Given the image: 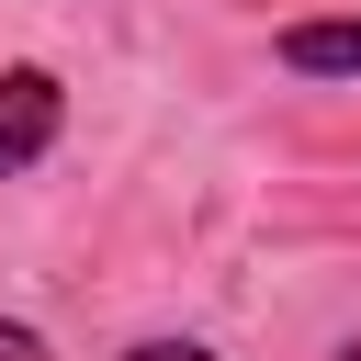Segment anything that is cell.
<instances>
[{"label": "cell", "instance_id": "5", "mask_svg": "<svg viewBox=\"0 0 361 361\" xmlns=\"http://www.w3.org/2000/svg\"><path fill=\"white\" fill-rule=\"evenodd\" d=\"M338 361H361V338H338Z\"/></svg>", "mask_w": 361, "mask_h": 361}, {"label": "cell", "instance_id": "2", "mask_svg": "<svg viewBox=\"0 0 361 361\" xmlns=\"http://www.w3.org/2000/svg\"><path fill=\"white\" fill-rule=\"evenodd\" d=\"M293 79H361V11H316V23H282L271 45Z\"/></svg>", "mask_w": 361, "mask_h": 361}, {"label": "cell", "instance_id": "1", "mask_svg": "<svg viewBox=\"0 0 361 361\" xmlns=\"http://www.w3.org/2000/svg\"><path fill=\"white\" fill-rule=\"evenodd\" d=\"M56 135H68V79L34 68V56H11V68H0V180L45 169Z\"/></svg>", "mask_w": 361, "mask_h": 361}, {"label": "cell", "instance_id": "4", "mask_svg": "<svg viewBox=\"0 0 361 361\" xmlns=\"http://www.w3.org/2000/svg\"><path fill=\"white\" fill-rule=\"evenodd\" d=\"M124 361H226V350H203V338H135Z\"/></svg>", "mask_w": 361, "mask_h": 361}, {"label": "cell", "instance_id": "3", "mask_svg": "<svg viewBox=\"0 0 361 361\" xmlns=\"http://www.w3.org/2000/svg\"><path fill=\"white\" fill-rule=\"evenodd\" d=\"M0 361H56V350H45V327H23V316H0Z\"/></svg>", "mask_w": 361, "mask_h": 361}]
</instances>
